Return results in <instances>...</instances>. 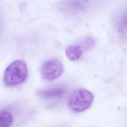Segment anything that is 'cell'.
<instances>
[{
  "mask_svg": "<svg viewBox=\"0 0 127 127\" xmlns=\"http://www.w3.org/2000/svg\"><path fill=\"white\" fill-rule=\"evenodd\" d=\"M28 76L26 64L23 61L16 60L6 68L3 81L8 86H15L23 83Z\"/></svg>",
  "mask_w": 127,
  "mask_h": 127,
  "instance_id": "cell-1",
  "label": "cell"
},
{
  "mask_svg": "<svg viewBox=\"0 0 127 127\" xmlns=\"http://www.w3.org/2000/svg\"><path fill=\"white\" fill-rule=\"evenodd\" d=\"M93 94L88 90L79 88L73 91L68 100V106L76 113L83 112L88 109L93 101Z\"/></svg>",
  "mask_w": 127,
  "mask_h": 127,
  "instance_id": "cell-2",
  "label": "cell"
},
{
  "mask_svg": "<svg viewBox=\"0 0 127 127\" xmlns=\"http://www.w3.org/2000/svg\"><path fill=\"white\" fill-rule=\"evenodd\" d=\"M64 68L62 63L57 59H51L44 62L40 71L42 79L53 81L59 78L63 74Z\"/></svg>",
  "mask_w": 127,
  "mask_h": 127,
  "instance_id": "cell-3",
  "label": "cell"
},
{
  "mask_svg": "<svg viewBox=\"0 0 127 127\" xmlns=\"http://www.w3.org/2000/svg\"><path fill=\"white\" fill-rule=\"evenodd\" d=\"M84 49L81 44H75L68 46L65 50L67 58L71 61H75L80 58Z\"/></svg>",
  "mask_w": 127,
  "mask_h": 127,
  "instance_id": "cell-4",
  "label": "cell"
},
{
  "mask_svg": "<svg viewBox=\"0 0 127 127\" xmlns=\"http://www.w3.org/2000/svg\"><path fill=\"white\" fill-rule=\"evenodd\" d=\"M64 92V90L62 88L56 87L45 90H41L39 91L38 94L43 97L47 98H56L61 96Z\"/></svg>",
  "mask_w": 127,
  "mask_h": 127,
  "instance_id": "cell-5",
  "label": "cell"
},
{
  "mask_svg": "<svg viewBox=\"0 0 127 127\" xmlns=\"http://www.w3.org/2000/svg\"><path fill=\"white\" fill-rule=\"evenodd\" d=\"M13 118L9 111L0 110V127H10L12 124Z\"/></svg>",
  "mask_w": 127,
  "mask_h": 127,
  "instance_id": "cell-6",
  "label": "cell"
}]
</instances>
